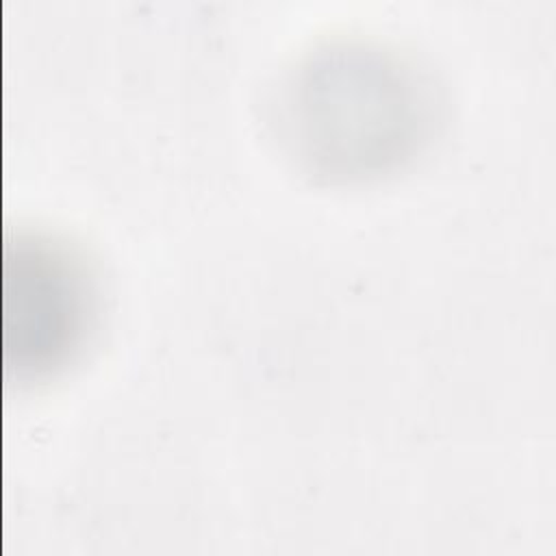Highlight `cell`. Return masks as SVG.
Wrapping results in <instances>:
<instances>
[{
    "instance_id": "cell-1",
    "label": "cell",
    "mask_w": 556,
    "mask_h": 556,
    "mask_svg": "<svg viewBox=\"0 0 556 556\" xmlns=\"http://www.w3.org/2000/svg\"><path fill=\"white\" fill-rule=\"evenodd\" d=\"M91 289L78 261L48 243L17 245V367L50 369L80 345Z\"/></svg>"
}]
</instances>
